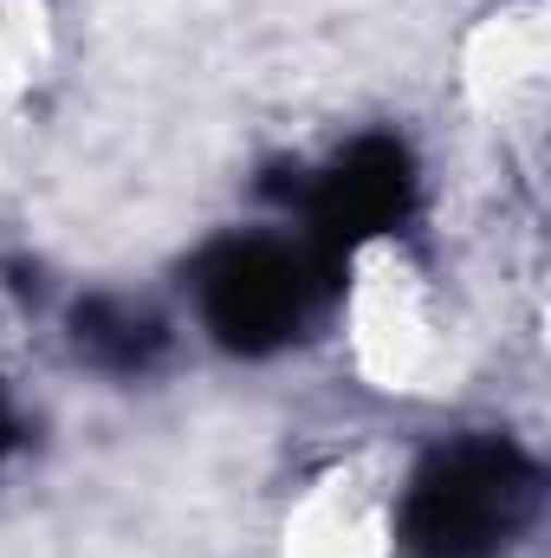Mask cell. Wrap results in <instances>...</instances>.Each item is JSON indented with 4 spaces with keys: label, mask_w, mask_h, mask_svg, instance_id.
Masks as SVG:
<instances>
[{
    "label": "cell",
    "mask_w": 551,
    "mask_h": 558,
    "mask_svg": "<svg viewBox=\"0 0 551 558\" xmlns=\"http://www.w3.org/2000/svg\"><path fill=\"white\" fill-rule=\"evenodd\" d=\"M546 513V468L506 428L434 441L409 468L390 533L403 558H513Z\"/></svg>",
    "instance_id": "cell-1"
},
{
    "label": "cell",
    "mask_w": 551,
    "mask_h": 558,
    "mask_svg": "<svg viewBox=\"0 0 551 558\" xmlns=\"http://www.w3.org/2000/svg\"><path fill=\"white\" fill-rule=\"evenodd\" d=\"M344 279L351 267L311 247L305 234L234 228L188 260V305L215 351L267 364L279 351L305 344L331 318V305L344 299Z\"/></svg>",
    "instance_id": "cell-2"
},
{
    "label": "cell",
    "mask_w": 551,
    "mask_h": 558,
    "mask_svg": "<svg viewBox=\"0 0 551 558\" xmlns=\"http://www.w3.org/2000/svg\"><path fill=\"white\" fill-rule=\"evenodd\" d=\"M260 195L285 202L298 215V234L351 267L370 241H390L415 221L421 162H415L403 131H357L311 169L292 162V169L260 175Z\"/></svg>",
    "instance_id": "cell-3"
},
{
    "label": "cell",
    "mask_w": 551,
    "mask_h": 558,
    "mask_svg": "<svg viewBox=\"0 0 551 558\" xmlns=\"http://www.w3.org/2000/svg\"><path fill=\"white\" fill-rule=\"evenodd\" d=\"M65 338H72L78 364H91L118 384H143L169 364V318L131 292H85L65 312Z\"/></svg>",
    "instance_id": "cell-4"
},
{
    "label": "cell",
    "mask_w": 551,
    "mask_h": 558,
    "mask_svg": "<svg viewBox=\"0 0 551 558\" xmlns=\"http://www.w3.org/2000/svg\"><path fill=\"white\" fill-rule=\"evenodd\" d=\"M26 435H33V422H26V410H20V397H13V384L0 377V468L26 448Z\"/></svg>",
    "instance_id": "cell-5"
}]
</instances>
